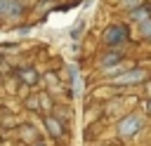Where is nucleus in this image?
I'll return each instance as SVG.
<instances>
[{
    "instance_id": "8",
    "label": "nucleus",
    "mask_w": 151,
    "mask_h": 146,
    "mask_svg": "<svg viewBox=\"0 0 151 146\" xmlns=\"http://www.w3.org/2000/svg\"><path fill=\"white\" fill-rule=\"evenodd\" d=\"M21 137H26V141L35 139V130H33V127H24V130H21Z\"/></svg>"
},
{
    "instance_id": "12",
    "label": "nucleus",
    "mask_w": 151,
    "mask_h": 146,
    "mask_svg": "<svg viewBox=\"0 0 151 146\" xmlns=\"http://www.w3.org/2000/svg\"><path fill=\"white\" fill-rule=\"evenodd\" d=\"M38 146H45V144H38Z\"/></svg>"
},
{
    "instance_id": "6",
    "label": "nucleus",
    "mask_w": 151,
    "mask_h": 146,
    "mask_svg": "<svg viewBox=\"0 0 151 146\" xmlns=\"http://www.w3.org/2000/svg\"><path fill=\"white\" fill-rule=\"evenodd\" d=\"M45 122H47V127H50V130H52V134H57V137H59V134H61V127H59V125H57V120H54V118H47V120H45Z\"/></svg>"
},
{
    "instance_id": "4",
    "label": "nucleus",
    "mask_w": 151,
    "mask_h": 146,
    "mask_svg": "<svg viewBox=\"0 0 151 146\" xmlns=\"http://www.w3.org/2000/svg\"><path fill=\"white\" fill-rule=\"evenodd\" d=\"M21 14V5L19 0H0V16H19Z\"/></svg>"
},
{
    "instance_id": "9",
    "label": "nucleus",
    "mask_w": 151,
    "mask_h": 146,
    "mask_svg": "<svg viewBox=\"0 0 151 146\" xmlns=\"http://www.w3.org/2000/svg\"><path fill=\"white\" fill-rule=\"evenodd\" d=\"M132 16H134V19L146 21V19H149V12H146V9H137V12H132Z\"/></svg>"
},
{
    "instance_id": "1",
    "label": "nucleus",
    "mask_w": 151,
    "mask_h": 146,
    "mask_svg": "<svg viewBox=\"0 0 151 146\" xmlns=\"http://www.w3.org/2000/svg\"><path fill=\"white\" fill-rule=\"evenodd\" d=\"M127 35H130V33H127V26H120V24H118V26H111V28L104 33V42L111 45V47H116V45H123V42L127 40Z\"/></svg>"
},
{
    "instance_id": "10",
    "label": "nucleus",
    "mask_w": 151,
    "mask_h": 146,
    "mask_svg": "<svg viewBox=\"0 0 151 146\" xmlns=\"http://www.w3.org/2000/svg\"><path fill=\"white\" fill-rule=\"evenodd\" d=\"M120 5H123V7H137L139 0H120Z\"/></svg>"
},
{
    "instance_id": "2",
    "label": "nucleus",
    "mask_w": 151,
    "mask_h": 146,
    "mask_svg": "<svg viewBox=\"0 0 151 146\" xmlns=\"http://www.w3.org/2000/svg\"><path fill=\"white\" fill-rule=\"evenodd\" d=\"M142 80H146V71L144 68H132V71L120 73L118 78H113L116 85H132V82H142Z\"/></svg>"
},
{
    "instance_id": "7",
    "label": "nucleus",
    "mask_w": 151,
    "mask_h": 146,
    "mask_svg": "<svg viewBox=\"0 0 151 146\" xmlns=\"http://www.w3.org/2000/svg\"><path fill=\"white\" fill-rule=\"evenodd\" d=\"M139 31H142V35H144V38H151V19H146V21H142V26H139Z\"/></svg>"
},
{
    "instance_id": "3",
    "label": "nucleus",
    "mask_w": 151,
    "mask_h": 146,
    "mask_svg": "<svg viewBox=\"0 0 151 146\" xmlns=\"http://www.w3.org/2000/svg\"><path fill=\"white\" fill-rule=\"evenodd\" d=\"M139 127H142V118L137 113H132V115H127V118L120 120V137H132Z\"/></svg>"
},
{
    "instance_id": "11",
    "label": "nucleus",
    "mask_w": 151,
    "mask_h": 146,
    "mask_svg": "<svg viewBox=\"0 0 151 146\" xmlns=\"http://www.w3.org/2000/svg\"><path fill=\"white\" fill-rule=\"evenodd\" d=\"M24 78L28 80V85H33V82H35V73H33V71H28V73H24Z\"/></svg>"
},
{
    "instance_id": "13",
    "label": "nucleus",
    "mask_w": 151,
    "mask_h": 146,
    "mask_svg": "<svg viewBox=\"0 0 151 146\" xmlns=\"http://www.w3.org/2000/svg\"><path fill=\"white\" fill-rule=\"evenodd\" d=\"M149 111H151V104H149Z\"/></svg>"
},
{
    "instance_id": "5",
    "label": "nucleus",
    "mask_w": 151,
    "mask_h": 146,
    "mask_svg": "<svg viewBox=\"0 0 151 146\" xmlns=\"http://www.w3.org/2000/svg\"><path fill=\"white\" fill-rule=\"evenodd\" d=\"M120 61H123V57H120L118 52H111V54H104V57H101V66L109 68V71H111L113 66H118Z\"/></svg>"
}]
</instances>
